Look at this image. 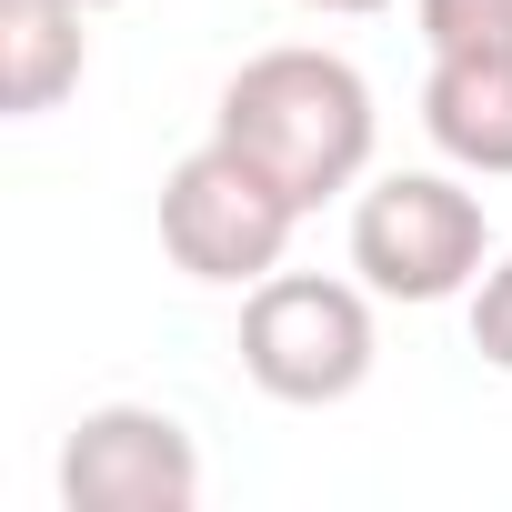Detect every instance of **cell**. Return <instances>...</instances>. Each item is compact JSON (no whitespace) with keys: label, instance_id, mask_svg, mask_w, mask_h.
<instances>
[{"label":"cell","instance_id":"6da1fadb","mask_svg":"<svg viewBox=\"0 0 512 512\" xmlns=\"http://www.w3.org/2000/svg\"><path fill=\"white\" fill-rule=\"evenodd\" d=\"M211 131H221L241 161H262L302 211H322V201H342V191L372 171L382 111H372V81H362L342 51L282 41V51H251V61L221 81Z\"/></svg>","mask_w":512,"mask_h":512},{"label":"cell","instance_id":"7a4b0ae2","mask_svg":"<svg viewBox=\"0 0 512 512\" xmlns=\"http://www.w3.org/2000/svg\"><path fill=\"white\" fill-rule=\"evenodd\" d=\"M382 362L372 332V282H332V272H272L241 302V372L292 412L352 402Z\"/></svg>","mask_w":512,"mask_h":512},{"label":"cell","instance_id":"3957f363","mask_svg":"<svg viewBox=\"0 0 512 512\" xmlns=\"http://www.w3.org/2000/svg\"><path fill=\"white\" fill-rule=\"evenodd\" d=\"M292 231H302V201L262 161H241L221 131L191 161H171V181H161V251L191 282H211V292L272 282L282 251H292Z\"/></svg>","mask_w":512,"mask_h":512},{"label":"cell","instance_id":"277c9868","mask_svg":"<svg viewBox=\"0 0 512 512\" xmlns=\"http://www.w3.org/2000/svg\"><path fill=\"white\" fill-rule=\"evenodd\" d=\"M352 272L382 302H452L492 272V211L452 171H382L352 201Z\"/></svg>","mask_w":512,"mask_h":512},{"label":"cell","instance_id":"5b68a950","mask_svg":"<svg viewBox=\"0 0 512 512\" xmlns=\"http://www.w3.org/2000/svg\"><path fill=\"white\" fill-rule=\"evenodd\" d=\"M61 502L71 512H191L201 502V442L161 402H101L61 442Z\"/></svg>","mask_w":512,"mask_h":512},{"label":"cell","instance_id":"8992f818","mask_svg":"<svg viewBox=\"0 0 512 512\" xmlns=\"http://www.w3.org/2000/svg\"><path fill=\"white\" fill-rule=\"evenodd\" d=\"M422 131L452 171L512 181V51H432Z\"/></svg>","mask_w":512,"mask_h":512},{"label":"cell","instance_id":"52a82bcc","mask_svg":"<svg viewBox=\"0 0 512 512\" xmlns=\"http://www.w3.org/2000/svg\"><path fill=\"white\" fill-rule=\"evenodd\" d=\"M91 71V31H81V0H0V111L41 121L81 91Z\"/></svg>","mask_w":512,"mask_h":512},{"label":"cell","instance_id":"ba28073f","mask_svg":"<svg viewBox=\"0 0 512 512\" xmlns=\"http://www.w3.org/2000/svg\"><path fill=\"white\" fill-rule=\"evenodd\" d=\"M432 51H512V0H412Z\"/></svg>","mask_w":512,"mask_h":512},{"label":"cell","instance_id":"9c48e42d","mask_svg":"<svg viewBox=\"0 0 512 512\" xmlns=\"http://www.w3.org/2000/svg\"><path fill=\"white\" fill-rule=\"evenodd\" d=\"M472 352H482L492 372H512V251L472 282Z\"/></svg>","mask_w":512,"mask_h":512},{"label":"cell","instance_id":"30bf717a","mask_svg":"<svg viewBox=\"0 0 512 512\" xmlns=\"http://www.w3.org/2000/svg\"><path fill=\"white\" fill-rule=\"evenodd\" d=\"M302 11H342V21H362V11H392V0H302Z\"/></svg>","mask_w":512,"mask_h":512},{"label":"cell","instance_id":"8fae6325","mask_svg":"<svg viewBox=\"0 0 512 512\" xmlns=\"http://www.w3.org/2000/svg\"><path fill=\"white\" fill-rule=\"evenodd\" d=\"M81 11H121V0H81Z\"/></svg>","mask_w":512,"mask_h":512}]
</instances>
